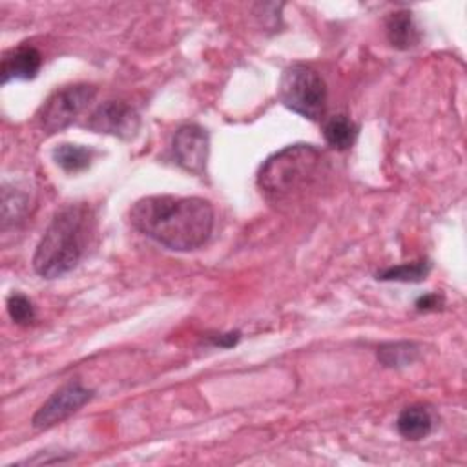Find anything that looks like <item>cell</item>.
<instances>
[{
    "label": "cell",
    "mask_w": 467,
    "mask_h": 467,
    "mask_svg": "<svg viewBox=\"0 0 467 467\" xmlns=\"http://www.w3.org/2000/svg\"><path fill=\"white\" fill-rule=\"evenodd\" d=\"M130 223L170 250L190 252L210 239L213 208L201 197L150 195L130 208Z\"/></svg>",
    "instance_id": "cell-1"
},
{
    "label": "cell",
    "mask_w": 467,
    "mask_h": 467,
    "mask_svg": "<svg viewBox=\"0 0 467 467\" xmlns=\"http://www.w3.org/2000/svg\"><path fill=\"white\" fill-rule=\"evenodd\" d=\"M95 234V215L84 202L60 208L47 224L33 255V268L46 279L73 270L84 257Z\"/></svg>",
    "instance_id": "cell-2"
},
{
    "label": "cell",
    "mask_w": 467,
    "mask_h": 467,
    "mask_svg": "<svg viewBox=\"0 0 467 467\" xmlns=\"http://www.w3.org/2000/svg\"><path fill=\"white\" fill-rule=\"evenodd\" d=\"M323 153L312 144H292L270 155L259 168L257 184L272 201H286L310 188L321 173Z\"/></svg>",
    "instance_id": "cell-3"
},
{
    "label": "cell",
    "mask_w": 467,
    "mask_h": 467,
    "mask_svg": "<svg viewBox=\"0 0 467 467\" xmlns=\"http://www.w3.org/2000/svg\"><path fill=\"white\" fill-rule=\"evenodd\" d=\"M279 100L294 113L310 120H319L327 108L325 80L310 66H288L279 80Z\"/></svg>",
    "instance_id": "cell-4"
},
{
    "label": "cell",
    "mask_w": 467,
    "mask_h": 467,
    "mask_svg": "<svg viewBox=\"0 0 467 467\" xmlns=\"http://www.w3.org/2000/svg\"><path fill=\"white\" fill-rule=\"evenodd\" d=\"M97 88L91 84H71L55 89L40 106L36 122L46 133L67 128L95 99Z\"/></svg>",
    "instance_id": "cell-5"
},
{
    "label": "cell",
    "mask_w": 467,
    "mask_h": 467,
    "mask_svg": "<svg viewBox=\"0 0 467 467\" xmlns=\"http://www.w3.org/2000/svg\"><path fill=\"white\" fill-rule=\"evenodd\" d=\"M93 398V390L80 381H69L57 389L47 401L35 412L31 423L35 429H49L69 418Z\"/></svg>",
    "instance_id": "cell-6"
},
{
    "label": "cell",
    "mask_w": 467,
    "mask_h": 467,
    "mask_svg": "<svg viewBox=\"0 0 467 467\" xmlns=\"http://www.w3.org/2000/svg\"><path fill=\"white\" fill-rule=\"evenodd\" d=\"M86 128L95 133L131 139L140 128V117L135 108L122 100H106L91 111Z\"/></svg>",
    "instance_id": "cell-7"
},
{
    "label": "cell",
    "mask_w": 467,
    "mask_h": 467,
    "mask_svg": "<svg viewBox=\"0 0 467 467\" xmlns=\"http://www.w3.org/2000/svg\"><path fill=\"white\" fill-rule=\"evenodd\" d=\"M208 133L199 124H184L181 126L171 142L175 162L190 173L202 175L208 161Z\"/></svg>",
    "instance_id": "cell-8"
},
{
    "label": "cell",
    "mask_w": 467,
    "mask_h": 467,
    "mask_svg": "<svg viewBox=\"0 0 467 467\" xmlns=\"http://www.w3.org/2000/svg\"><path fill=\"white\" fill-rule=\"evenodd\" d=\"M42 66V55L36 47L22 44L4 53L0 64L2 84L9 80H31L38 75Z\"/></svg>",
    "instance_id": "cell-9"
},
{
    "label": "cell",
    "mask_w": 467,
    "mask_h": 467,
    "mask_svg": "<svg viewBox=\"0 0 467 467\" xmlns=\"http://www.w3.org/2000/svg\"><path fill=\"white\" fill-rule=\"evenodd\" d=\"M385 33L392 47L410 49L420 42V29L409 11H396L385 22Z\"/></svg>",
    "instance_id": "cell-10"
},
{
    "label": "cell",
    "mask_w": 467,
    "mask_h": 467,
    "mask_svg": "<svg viewBox=\"0 0 467 467\" xmlns=\"http://www.w3.org/2000/svg\"><path fill=\"white\" fill-rule=\"evenodd\" d=\"M396 429L405 440H421L432 431V414L425 405H409L398 414Z\"/></svg>",
    "instance_id": "cell-11"
},
{
    "label": "cell",
    "mask_w": 467,
    "mask_h": 467,
    "mask_svg": "<svg viewBox=\"0 0 467 467\" xmlns=\"http://www.w3.org/2000/svg\"><path fill=\"white\" fill-rule=\"evenodd\" d=\"M359 128L347 115H334L323 124V137L328 146L337 151H345L354 146Z\"/></svg>",
    "instance_id": "cell-12"
},
{
    "label": "cell",
    "mask_w": 467,
    "mask_h": 467,
    "mask_svg": "<svg viewBox=\"0 0 467 467\" xmlns=\"http://www.w3.org/2000/svg\"><path fill=\"white\" fill-rule=\"evenodd\" d=\"M91 157H93V151L80 144L64 142L53 150L55 162L67 173H78L86 170L91 164Z\"/></svg>",
    "instance_id": "cell-13"
},
{
    "label": "cell",
    "mask_w": 467,
    "mask_h": 467,
    "mask_svg": "<svg viewBox=\"0 0 467 467\" xmlns=\"http://www.w3.org/2000/svg\"><path fill=\"white\" fill-rule=\"evenodd\" d=\"M420 354V347L412 341H396L385 343L378 348V359L385 367H407Z\"/></svg>",
    "instance_id": "cell-14"
},
{
    "label": "cell",
    "mask_w": 467,
    "mask_h": 467,
    "mask_svg": "<svg viewBox=\"0 0 467 467\" xmlns=\"http://www.w3.org/2000/svg\"><path fill=\"white\" fill-rule=\"evenodd\" d=\"M431 270L429 261H416V263H403L398 266H389L376 274L381 281H401V283H418L427 277Z\"/></svg>",
    "instance_id": "cell-15"
},
{
    "label": "cell",
    "mask_w": 467,
    "mask_h": 467,
    "mask_svg": "<svg viewBox=\"0 0 467 467\" xmlns=\"http://www.w3.org/2000/svg\"><path fill=\"white\" fill-rule=\"evenodd\" d=\"M27 204H29L27 193L20 192L18 188H9L5 184L4 192H2V224H4V228H7L9 223H15L20 217H24V213L27 212Z\"/></svg>",
    "instance_id": "cell-16"
},
{
    "label": "cell",
    "mask_w": 467,
    "mask_h": 467,
    "mask_svg": "<svg viewBox=\"0 0 467 467\" xmlns=\"http://www.w3.org/2000/svg\"><path fill=\"white\" fill-rule=\"evenodd\" d=\"M7 314L16 325H29L35 319V306L27 296L13 292L7 297Z\"/></svg>",
    "instance_id": "cell-17"
},
{
    "label": "cell",
    "mask_w": 467,
    "mask_h": 467,
    "mask_svg": "<svg viewBox=\"0 0 467 467\" xmlns=\"http://www.w3.org/2000/svg\"><path fill=\"white\" fill-rule=\"evenodd\" d=\"M441 301L443 299L438 294H425L416 301V306L418 310H436L441 305Z\"/></svg>",
    "instance_id": "cell-18"
},
{
    "label": "cell",
    "mask_w": 467,
    "mask_h": 467,
    "mask_svg": "<svg viewBox=\"0 0 467 467\" xmlns=\"http://www.w3.org/2000/svg\"><path fill=\"white\" fill-rule=\"evenodd\" d=\"M239 341V332H228V334H219V337H213L212 343L215 347H232Z\"/></svg>",
    "instance_id": "cell-19"
}]
</instances>
